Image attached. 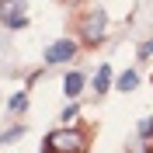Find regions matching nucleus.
Here are the masks:
<instances>
[{"mask_svg": "<svg viewBox=\"0 0 153 153\" xmlns=\"http://www.w3.org/2000/svg\"><path fill=\"white\" fill-rule=\"evenodd\" d=\"M87 150V136L84 129H56L45 136L42 153H84Z\"/></svg>", "mask_w": 153, "mask_h": 153, "instance_id": "1", "label": "nucleus"}, {"mask_svg": "<svg viewBox=\"0 0 153 153\" xmlns=\"http://www.w3.org/2000/svg\"><path fill=\"white\" fill-rule=\"evenodd\" d=\"M21 132H25V129H10V132H4V143H10V139H18Z\"/></svg>", "mask_w": 153, "mask_h": 153, "instance_id": "12", "label": "nucleus"}, {"mask_svg": "<svg viewBox=\"0 0 153 153\" xmlns=\"http://www.w3.org/2000/svg\"><path fill=\"white\" fill-rule=\"evenodd\" d=\"M139 136H153V118H143L139 122Z\"/></svg>", "mask_w": 153, "mask_h": 153, "instance_id": "10", "label": "nucleus"}, {"mask_svg": "<svg viewBox=\"0 0 153 153\" xmlns=\"http://www.w3.org/2000/svg\"><path fill=\"white\" fill-rule=\"evenodd\" d=\"M0 21L7 25V28H25L28 18H25V0H0Z\"/></svg>", "mask_w": 153, "mask_h": 153, "instance_id": "3", "label": "nucleus"}, {"mask_svg": "<svg viewBox=\"0 0 153 153\" xmlns=\"http://www.w3.org/2000/svg\"><path fill=\"white\" fill-rule=\"evenodd\" d=\"M63 91H66V97H76L84 91V73H70L66 80H63Z\"/></svg>", "mask_w": 153, "mask_h": 153, "instance_id": "6", "label": "nucleus"}, {"mask_svg": "<svg viewBox=\"0 0 153 153\" xmlns=\"http://www.w3.org/2000/svg\"><path fill=\"white\" fill-rule=\"evenodd\" d=\"M105 25H108V14H105V7L87 10V18L80 21V38H84L87 45H97V42L105 38Z\"/></svg>", "mask_w": 153, "mask_h": 153, "instance_id": "2", "label": "nucleus"}, {"mask_svg": "<svg viewBox=\"0 0 153 153\" xmlns=\"http://www.w3.org/2000/svg\"><path fill=\"white\" fill-rule=\"evenodd\" d=\"M63 4H76V0H63Z\"/></svg>", "mask_w": 153, "mask_h": 153, "instance_id": "13", "label": "nucleus"}, {"mask_svg": "<svg viewBox=\"0 0 153 153\" xmlns=\"http://www.w3.org/2000/svg\"><path fill=\"white\" fill-rule=\"evenodd\" d=\"M108 84H111V66L101 63V66H97V76H94V94H105Z\"/></svg>", "mask_w": 153, "mask_h": 153, "instance_id": "5", "label": "nucleus"}, {"mask_svg": "<svg viewBox=\"0 0 153 153\" xmlns=\"http://www.w3.org/2000/svg\"><path fill=\"white\" fill-rule=\"evenodd\" d=\"M136 84H139V73L136 70H125L122 80H118V91H136Z\"/></svg>", "mask_w": 153, "mask_h": 153, "instance_id": "7", "label": "nucleus"}, {"mask_svg": "<svg viewBox=\"0 0 153 153\" xmlns=\"http://www.w3.org/2000/svg\"><path fill=\"white\" fill-rule=\"evenodd\" d=\"M73 118H76V105H70L66 111H63V122H73Z\"/></svg>", "mask_w": 153, "mask_h": 153, "instance_id": "11", "label": "nucleus"}, {"mask_svg": "<svg viewBox=\"0 0 153 153\" xmlns=\"http://www.w3.org/2000/svg\"><path fill=\"white\" fill-rule=\"evenodd\" d=\"M153 56V38L150 42H143V45H139V59H150Z\"/></svg>", "mask_w": 153, "mask_h": 153, "instance_id": "9", "label": "nucleus"}, {"mask_svg": "<svg viewBox=\"0 0 153 153\" xmlns=\"http://www.w3.org/2000/svg\"><path fill=\"white\" fill-rule=\"evenodd\" d=\"M25 105H28V94L25 91H18V94L10 97V111H25Z\"/></svg>", "mask_w": 153, "mask_h": 153, "instance_id": "8", "label": "nucleus"}, {"mask_svg": "<svg viewBox=\"0 0 153 153\" xmlns=\"http://www.w3.org/2000/svg\"><path fill=\"white\" fill-rule=\"evenodd\" d=\"M73 56H76V42L73 38H59V42H52L45 49V63H66Z\"/></svg>", "mask_w": 153, "mask_h": 153, "instance_id": "4", "label": "nucleus"}]
</instances>
